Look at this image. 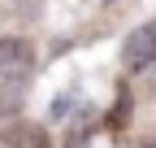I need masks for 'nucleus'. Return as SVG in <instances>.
<instances>
[{"label":"nucleus","instance_id":"7ed1b4c3","mask_svg":"<svg viewBox=\"0 0 156 148\" xmlns=\"http://www.w3.org/2000/svg\"><path fill=\"white\" fill-rule=\"evenodd\" d=\"M147 148H156V139H152V144H147Z\"/></svg>","mask_w":156,"mask_h":148},{"label":"nucleus","instance_id":"f257e3e1","mask_svg":"<svg viewBox=\"0 0 156 148\" xmlns=\"http://www.w3.org/2000/svg\"><path fill=\"white\" fill-rule=\"evenodd\" d=\"M30 79H35V48L22 35H5L0 39V96L9 105H17L26 96Z\"/></svg>","mask_w":156,"mask_h":148},{"label":"nucleus","instance_id":"f03ea898","mask_svg":"<svg viewBox=\"0 0 156 148\" xmlns=\"http://www.w3.org/2000/svg\"><path fill=\"white\" fill-rule=\"evenodd\" d=\"M122 65H126L130 74H143V70L156 65V26H152V22L134 26V31L126 35V44H122Z\"/></svg>","mask_w":156,"mask_h":148}]
</instances>
